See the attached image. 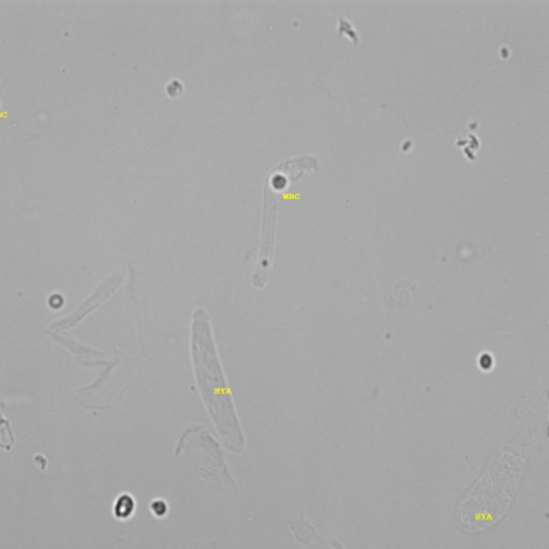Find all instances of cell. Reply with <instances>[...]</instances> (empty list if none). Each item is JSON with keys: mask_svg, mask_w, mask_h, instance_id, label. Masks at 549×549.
Segmentation results:
<instances>
[{"mask_svg": "<svg viewBox=\"0 0 549 549\" xmlns=\"http://www.w3.org/2000/svg\"><path fill=\"white\" fill-rule=\"evenodd\" d=\"M191 349L196 382L207 412L226 447L232 452H240L243 449V434L235 414L231 393L216 354L209 316L205 310H198L194 313Z\"/></svg>", "mask_w": 549, "mask_h": 549, "instance_id": "obj_1", "label": "cell"}, {"mask_svg": "<svg viewBox=\"0 0 549 549\" xmlns=\"http://www.w3.org/2000/svg\"><path fill=\"white\" fill-rule=\"evenodd\" d=\"M516 453L500 449L458 510V523L464 532L477 534L497 523L507 512L524 470Z\"/></svg>", "mask_w": 549, "mask_h": 549, "instance_id": "obj_2", "label": "cell"}, {"mask_svg": "<svg viewBox=\"0 0 549 549\" xmlns=\"http://www.w3.org/2000/svg\"><path fill=\"white\" fill-rule=\"evenodd\" d=\"M319 161L311 155H302L291 158L275 166L268 174L265 180L264 202H262V226L259 237V254L257 268L254 270L253 285L257 289L265 288L269 280L270 267H272L273 243H275V228H277L278 204H280V191L283 190L289 183L296 182L307 171L318 168Z\"/></svg>", "mask_w": 549, "mask_h": 549, "instance_id": "obj_3", "label": "cell"}, {"mask_svg": "<svg viewBox=\"0 0 549 549\" xmlns=\"http://www.w3.org/2000/svg\"><path fill=\"white\" fill-rule=\"evenodd\" d=\"M183 452H185L194 469L205 480H215L220 485V489H223L226 480L232 482L228 470L224 466L223 456L218 449V445L205 430L204 426H193V428H185L180 434L176 456L182 455Z\"/></svg>", "mask_w": 549, "mask_h": 549, "instance_id": "obj_4", "label": "cell"}, {"mask_svg": "<svg viewBox=\"0 0 549 549\" xmlns=\"http://www.w3.org/2000/svg\"><path fill=\"white\" fill-rule=\"evenodd\" d=\"M291 530L294 532V535H296V540H299L302 545H311L312 544V540L316 541L319 544H324L322 541V537H319L315 533V529L308 523L307 519L302 516L301 521L297 522V523H290Z\"/></svg>", "mask_w": 549, "mask_h": 549, "instance_id": "obj_5", "label": "cell"}, {"mask_svg": "<svg viewBox=\"0 0 549 549\" xmlns=\"http://www.w3.org/2000/svg\"><path fill=\"white\" fill-rule=\"evenodd\" d=\"M135 511V500L130 494L124 493L119 497L116 502V516L119 519L130 518L131 513Z\"/></svg>", "mask_w": 549, "mask_h": 549, "instance_id": "obj_6", "label": "cell"}, {"mask_svg": "<svg viewBox=\"0 0 549 549\" xmlns=\"http://www.w3.org/2000/svg\"><path fill=\"white\" fill-rule=\"evenodd\" d=\"M150 510L157 518H164L168 513V504L163 500H155L150 504Z\"/></svg>", "mask_w": 549, "mask_h": 549, "instance_id": "obj_7", "label": "cell"}, {"mask_svg": "<svg viewBox=\"0 0 549 549\" xmlns=\"http://www.w3.org/2000/svg\"><path fill=\"white\" fill-rule=\"evenodd\" d=\"M491 363H493L491 357L489 354H483L482 359H480V367L488 370L489 367H491Z\"/></svg>", "mask_w": 549, "mask_h": 549, "instance_id": "obj_8", "label": "cell"}]
</instances>
